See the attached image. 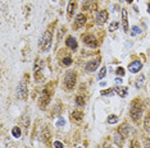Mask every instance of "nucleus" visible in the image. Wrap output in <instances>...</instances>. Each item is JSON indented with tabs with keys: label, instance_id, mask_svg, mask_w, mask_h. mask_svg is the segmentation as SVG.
Instances as JSON below:
<instances>
[{
	"label": "nucleus",
	"instance_id": "72a5a7b5",
	"mask_svg": "<svg viewBox=\"0 0 150 148\" xmlns=\"http://www.w3.org/2000/svg\"><path fill=\"white\" fill-rule=\"evenodd\" d=\"M57 125H58V126H62V125H64V119H63V117H60V119H58Z\"/></svg>",
	"mask_w": 150,
	"mask_h": 148
},
{
	"label": "nucleus",
	"instance_id": "6e6552de",
	"mask_svg": "<svg viewBox=\"0 0 150 148\" xmlns=\"http://www.w3.org/2000/svg\"><path fill=\"white\" fill-rule=\"evenodd\" d=\"M85 23H86V15H85V14H78V15L76 17V21H74L73 28H74V29L81 28V27L85 26Z\"/></svg>",
	"mask_w": 150,
	"mask_h": 148
},
{
	"label": "nucleus",
	"instance_id": "4c0bfd02",
	"mask_svg": "<svg viewBox=\"0 0 150 148\" xmlns=\"http://www.w3.org/2000/svg\"><path fill=\"white\" fill-rule=\"evenodd\" d=\"M148 13H150V1H149V4H148Z\"/></svg>",
	"mask_w": 150,
	"mask_h": 148
},
{
	"label": "nucleus",
	"instance_id": "c9c22d12",
	"mask_svg": "<svg viewBox=\"0 0 150 148\" xmlns=\"http://www.w3.org/2000/svg\"><path fill=\"white\" fill-rule=\"evenodd\" d=\"M145 148H150V139H146V146Z\"/></svg>",
	"mask_w": 150,
	"mask_h": 148
},
{
	"label": "nucleus",
	"instance_id": "cd10ccee",
	"mask_svg": "<svg viewBox=\"0 0 150 148\" xmlns=\"http://www.w3.org/2000/svg\"><path fill=\"white\" fill-rule=\"evenodd\" d=\"M117 28H118V22H112V24L109 26V31L110 32H114Z\"/></svg>",
	"mask_w": 150,
	"mask_h": 148
},
{
	"label": "nucleus",
	"instance_id": "7c9ffc66",
	"mask_svg": "<svg viewBox=\"0 0 150 148\" xmlns=\"http://www.w3.org/2000/svg\"><path fill=\"white\" fill-rule=\"evenodd\" d=\"M54 148H64V146H63L62 142L57 140V142H54Z\"/></svg>",
	"mask_w": 150,
	"mask_h": 148
},
{
	"label": "nucleus",
	"instance_id": "6ab92c4d",
	"mask_svg": "<svg viewBox=\"0 0 150 148\" xmlns=\"http://www.w3.org/2000/svg\"><path fill=\"white\" fill-rule=\"evenodd\" d=\"M114 91L121 97H126V96H127V88H126V87H115Z\"/></svg>",
	"mask_w": 150,
	"mask_h": 148
},
{
	"label": "nucleus",
	"instance_id": "423d86ee",
	"mask_svg": "<svg viewBox=\"0 0 150 148\" xmlns=\"http://www.w3.org/2000/svg\"><path fill=\"white\" fill-rule=\"evenodd\" d=\"M82 41H83V43H86L88 47H93L94 49V47H98V46H99L98 40L95 38V36L90 35V33H86V35H83Z\"/></svg>",
	"mask_w": 150,
	"mask_h": 148
},
{
	"label": "nucleus",
	"instance_id": "20e7f679",
	"mask_svg": "<svg viewBox=\"0 0 150 148\" xmlns=\"http://www.w3.org/2000/svg\"><path fill=\"white\" fill-rule=\"evenodd\" d=\"M76 82H77V74L74 70H68L64 75V89L66 91H72L76 87Z\"/></svg>",
	"mask_w": 150,
	"mask_h": 148
},
{
	"label": "nucleus",
	"instance_id": "9d476101",
	"mask_svg": "<svg viewBox=\"0 0 150 148\" xmlns=\"http://www.w3.org/2000/svg\"><path fill=\"white\" fill-rule=\"evenodd\" d=\"M82 119H83V114L78 110H74L72 112V115H71V120L76 124H80L81 121H82Z\"/></svg>",
	"mask_w": 150,
	"mask_h": 148
},
{
	"label": "nucleus",
	"instance_id": "dca6fc26",
	"mask_svg": "<svg viewBox=\"0 0 150 148\" xmlns=\"http://www.w3.org/2000/svg\"><path fill=\"white\" fill-rule=\"evenodd\" d=\"M74 10H76V1H74V0H71L69 4H68V8H67L68 18H71V17L74 14Z\"/></svg>",
	"mask_w": 150,
	"mask_h": 148
},
{
	"label": "nucleus",
	"instance_id": "f3484780",
	"mask_svg": "<svg viewBox=\"0 0 150 148\" xmlns=\"http://www.w3.org/2000/svg\"><path fill=\"white\" fill-rule=\"evenodd\" d=\"M118 132L119 134H121L123 138H126L128 135V132H129V128H128V124L127 123H125V124H122L121 126H119V129H118Z\"/></svg>",
	"mask_w": 150,
	"mask_h": 148
},
{
	"label": "nucleus",
	"instance_id": "ddd939ff",
	"mask_svg": "<svg viewBox=\"0 0 150 148\" xmlns=\"http://www.w3.org/2000/svg\"><path fill=\"white\" fill-rule=\"evenodd\" d=\"M41 139H42L44 143L50 144V140H52V134H50V132H49V129H47V128H44V130L41 133Z\"/></svg>",
	"mask_w": 150,
	"mask_h": 148
},
{
	"label": "nucleus",
	"instance_id": "f704fd0d",
	"mask_svg": "<svg viewBox=\"0 0 150 148\" xmlns=\"http://www.w3.org/2000/svg\"><path fill=\"white\" fill-rule=\"evenodd\" d=\"M23 124H25V128L28 126V121H27V117H26V116L23 117Z\"/></svg>",
	"mask_w": 150,
	"mask_h": 148
},
{
	"label": "nucleus",
	"instance_id": "bb28decb",
	"mask_svg": "<svg viewBox=\"0 0 150 148\" xmlns=\"http://www.w3.org/2000/svg\"><path fill=\"white\" fill-rule=\"evenodd\" d=\"M76 102H77V105H78V106H83V105H85V98H83L82 96H77Z\"/></svg>",
	"mask_w": 150,
	"mask_h": 148
},
{
	"label": "nucleus",
	"instance_id": "39448f33",
	"mask_svg": "<svg viewBox=\"0 0 150 148\" xmlns=\"http://www.w3.org/2000/svg\"><path fill=\"white\" fill-rule=\"evenodd\" d=\"M42 68H44V61L41 59H37L35 63V79L36 82H40L42 79Z\"/></svg>",
	"mask_w": 150,
	"mask_h": 148
},
{
	"label": "nucleus",
	"instance_id": "4468645a",
	"mask_svg": "<svg viewBox=\"0 0 150 148\" xmlns=\"http://www.w3.org/2000/svg\"><path fill=\"white\" fill-rule=\"evenodd\" d=\"M141 68H142V64L140 61H134V63H131L128 65V70L131 73H137V72H140V69Z\"/></svg>",
	"mask_w": 150,
	"mask_h": 148
},
{
	"label": "nucleus",
	"instance_id": "1a4fd4ad",
	"mask_svg": "<svg viewBox=\"0 0 150 148\" xmlns=\"http://www.w3.org/2000/svg\"><path fill=\"white\" fill-rule=\"evenodd\" d=\"M107 19H108V12L107 10H101L96 14V23L98 24L103 26L104 23L107 22Z\"/></svg>",
	"mask_w": 150,
	"mask_h": 148
},
{
	"label": "nucleus",
	"instance_id": "393cba45",
	"mask_svg": "<svg viewBox=\"0 0 150 148\" xmlns=\"http://www.w3.org/2000/svg\"><path fill=\"white\" fill-rule=\"evenodd\" d=\"M117 121H118V117L115 115H109L108 116V123L109 124H115Z\"/></svg>",
	"mask_w": 150,
	"mask_h": 148
},
{
	"label": "nucleus",
	"instance_id": "c85d7f7f",
	"mask_svg": "<svg viewBox=\"0 0 150 148\" xmlns=\"http://www.w3.org/2000/svg\"><path fill=\"white\" fill-rule=\"evenodd\" d=\"M105 73H107V68H105V66H103V68H101V70H100V73H99V75H98V77H99V79L104 78V77L107 75Z\"/></svg>",
	"mask_w": 150,
	"mask_h": 148
},
{
	"label": "nucleus",
	"instance_id": "ea45409f",
	"mask_svg": "<svg viewBox=\"0 0 150 148\" xmlns=\"http://www.w3.org/2000/svg\"><path fill=\"white\" fill-rule=\"evenodd\" d=\"M78 148H81V147H78Z\"/></svg>",
	"mask_w": 150,
	"mask_h": 148
},
{
	"label": "nucleus",
	"instance_id": "e433bc0d",
	"mask_svg": "<svg viewBox=\"0 0 150 148\" xmlns=\"http://www.w3.org/2000/svg\"><path fill=\"white\" fill-rule=\"evenodd\" d=\"M115 83H117V84H121V83H122V79H121V78H117V79H115Z\"/></svg>",
	"mask_w": 150,
	"mask_h": 148
},
{
	"label": "nucleus",
	"instance_id": "f257e3e1",
	"mask_svg": "<svg viewBox=\"0 0 150 148\" xmlns=\"http://www.w3.org/2000/svg\"><path fill=\"white\" fill-rule=\"evenodd\" d=\"M54 93V82L46 84L41 91V95L39 97V106H41V109H45L46 105L50 102Z\"/></svg>",
	"mask_w": 150,
	"mask_h": 148
},
{
	"label": "nucleus",
	"instance_id": "aec40b11",
	"mask_svg": "<svg viewBox=\"0 0 150 148\" xmlns=\"http://www.w3.org/2000/svg\"><path fill=\"white\" fill-rule=\"evenodd\" d=\"M114 142L117 143L118 147H122V143H123V138H122L121 134H115V135H114Z\"/></svg>",
	"mask_w": 150,
	"mask_h": 148
},
{
	"label": "nucleus",
	"instance_id": "c756f323",
	"mask_svg": "<svg viewBox=\"0 0 150 148\" xmlns=\"http://www.w3.org/2000/svg\"><path fill=\"white\" fill-rule=\"evenodd\" d=\"M114 92H115L114 89H108V91H103V92H101V95H103V96H110V95H113Z\"/></svg>",
	"mask_w": 150,
	"mask_h": 148
},
{
	"label": "nucleus",
	"instance_id": "0eeeda50",
	"mask_svg": "<svg viewBox=\"0 0 150 148\" xmlns=\"http://www.w3.org/2000/svg\"><path fill=\"white\" fill-rule=\"evenodd\" d=\"M17 95L21 100H26L27 95H28V89H27V84L25 82H21L17 87Z\"/></svg>",
	"mask_w": 150,
	"mask_h": 148
},
{
	"label": "nucleus",
	"instance_id": "7ed1b4c3",
	"mask_svg": "<svg viewBox=\"0 0 150 148\" xmlns=\"http://www.w3.org/2000/svg\"><path fill=\"white\" fill-rule=\"evenodd\" d=\"M53 31H54V24L52 27H49V28L46 29L45 32L42 33L41 36V40H40V49L42 50V51H47V50L50 49V46H52V42H53Z\"/></svg>",
	"mask_w": 150,
	"mask_h": 148
},
{
	"label": "nucleus",
	"instance_id": "f03ea898",
	"mask_svg": "<svg viewBox=\"0 0 150 148\" xmlns=\"http://www.w3.org/2000/svg\"><path fill=\"white\" fill-rule=\"evenodd\" d=\"M142 109H144V106H142V102H141V100L140 98H135L131 102V107H129V116H131V119L134 120L135 123H139L140 119H141Z\"/></svg>",
	"mask_w": 150,
	"mask_h": 148
},
{
	"label": "nucleus",
	"instance_id": "58836bf2",
	"mask_svg": "<svg viewBox=\"0 0 150 148\" xmlns=\"http://www.w3.org/2000/svg\"><path fill=\"white\" fill-rule=\"evenodd\" d=\"M132 1H134V0H127V3H132Z\"/></svg>",
	"mask_w": 150,
	"mask_h": 148
},
{
	"label": "nucleus",
	"instance_id": "412c9836",
	"mask_svg": "<svg viewBox=\"0 0 150 148\" xmlns=\"http://www.w3.org/2000/svg\"><path fill=\"white\" fill-rule=\"evenodd\" d=\"M144 128L146 132H150V115H148L144 120Z\"/></svg>",
	"mask_w": 150,
	"mask_h": 148
},
{
	"label": "nucleus",
	"instance_id": "a211bd4d",
	"mask_svg": "<svg viewBox=\"0 0 150 148\" xmlns=\"http://www.w3.org/2000/svg\"><path fill=\"white\" fill-rule=\"evenodd\" d=\"M98 66H99V60H93V61H88L85 68H86L87 72H94Z\"/></svg>",
	"mask_w": 150,
	"mask_h": 148
},
{
	"label": "nucleus",
	"instance_id": "f8f14e48",
	"mask_svg": "<svg viewBox=\"0 0 150 148\" xmlns=\"http://www.w3.org/2000/svg\"><path fill=\"white\" fill-rule=\"evenodd\" d=\"M66 45H67V47H69L71 50H77V41L74 40V37L72 36H68L67 37V40H66Z\"/></svg>",
	"mask_w": 150,
	"mask_h": 148
},
{
	"label": "nucleus",
	"instance_id": "2eb2a0df",
	"mask_svg": "<svg viewBox=\"0 0 150 148\" xmlns=\"http://www.w3.org/2000/svg\"><path fill=\"white\" fill-rule=\"evenodd\" d=\"M82 8H83V10H93V9L96 8V3L94 0H85Z\"/></svg>",
	"mask_w": 150,
	"mask_h": 148
},
{
	"label": "nucleus",
	"instance_id": "5701e85b",
	"mask_svg": "<svg viewBox=\"0 0 150 148\" xmlns=\"http://www.w3.org/2000/svg\"><path fill=\"white\" fill-rule=\"evenodd\" d=\"M62 64L66 65V66L71 65V64H72V58H71V56H64V58L62 59Z\"/></svg>",
	"mask_w": 150,
	"mask_h": 148
},
{
	"label": "nucleus",
	"instance_id": "9b49d317",
	"mask_svg": "<svg viewBox=\"0 0 150 148\" xmlns=\"http://www.w3.org/2000/svg\"><path fill=\"white\" fill-rule=\"evenodd\" d=\"M122 26H123V31H128V14L126 9H122Z\"/></svg>",
	"mask_w": 150,
	"mask_h": 148
},
{
	"label": "nucleus",
	"instance_id": "2f4dec72",
	"mask_svg": "<svg viewBox=\"0 0 150 148\" xmlns=\"http://www.w3.org/2000/svg\"><path fill=\"white\" fill-rule=\"evenodd\" d=\"M117 74H118V75H122V77H123V75H125V69L119 66V68L117 69Z\"/></svg>",
	"mask_w": 150,
	"mask_h": 148
},
{
	"label": "nucleus",
	"instance_id": "a878e982",
	"mask_svg": "<svg viewBox=\"0 0 150 148\" xmlns=\"http://www.w3.org/2000/svg\"><path fill=\"white\" fill-rule=\"evenodd\" d=\"M129 148H141V146H140V143L137 140L134 139V140H131V143H129Z\"/></svg>",
	"mask_w": 150,
	"mask_h": 148
},
{
	"label": "nucleus",
	"instance_id": "473e14b6",
	"mask_svg": "<svg viewBox=\"0 0 150 148\" xmlns=\"http://www.w3.org/2000/svg\"><path fill=\"white\" fill-rule=\"evenodd\" d=\"M132 32H134L132 35H137V33H140V28L139 27H136V26H134L132 27Z\"/></svg>",
	"mask_w": 150,
	"mask_h": 148
},
{
	"label": "nucleus",
	"instance_id": "4be33fe9",
	"mask_svg": "<svg viewBox=\"0 0 150 148\" xmlns=\"http://www.w3.org/2000/svg\"><path fill=\"white\" fill-rule=\"evenodd\" d=\"M12 134H13V137H16V138H19L21 137V129H19V126H14L12 129Z\"/></svg>",
	"mask_w": 150,
	"mask_h": 148
},
{
	"label": "nucleus",
	"instance_id": "b1692460",
	"mask_svg": "<svg viewBox=\"0 0 150 148\" xmlns=\"http://www.w3.org/2000/svg\"><path fill=\"white\" fill-rule=\"evenodd\" d=\"M144 79H145L144 75H140L139 78H137V80H136V86H137V88H141L142 83H144Z\"/></svg>",
	"mask_w": 150,
	"mask_h": 148
}]
</instances>
